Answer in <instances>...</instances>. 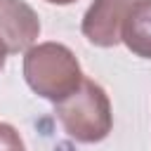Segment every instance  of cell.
I'll return each instance as SVG.
<instances>
[{
	"label": "cell",
	"mask_w": 151,
	"mask_h": 151,
	"mask_svg": "<svg viewBox=\"0 0 151 151\" xmlns=\"http://www.w3.org/2000/svg\"><path fill=\"white\" fill-rule=\"evenodd\" d=\"M7 54H9V52H7V50H5V45L0 42V71L5 68V61H7Z\"/></svg>",
	"instance_id": "obj_7"
},
{
	"label": "cell",
	"mask_w": 151,
	"mask_h": 151,
	"mask_svg": "<svg viewBox=\"0 0 151 151\" xmlns=\"http://www.w3.org/2000/svg\"><path fill=\"white\" fill-rule=\"evenodd\" d=\"M120 42H125L134 57L151 59V0H132L123 24Z\"/></svg>",
	"instance_id": "obj_5"
},
{
	"label": "cell",
	"mask_w": 151,
	"mask_h": 151,
	"mask_svg": "<svg viewBox=\"0 0 151 151\" xmlns=\"http://www.w3.org/2000/svg\"><path fill=\"white\" fill-rule=\"evenodd\" d=\"M45 2H50V5H73L78 0H45Z\"/></svg>",
	"instance_id": "obj_8"
},
{
	"label": "cell",
	"mask_w": 151,
	"mask_h": 151,
	"mask_svg": "<svg viewBox=\"0 0 151 151\" xmlns=\"http://www.w3.org/2000/svg\"><path fill=\"white\" fill-rule=\"evenodd\" d=\"M132 0H94L80 24L83 35L97 47H116Z\"/></svg>",
	"instance_id": "obj_3"
},
{
	"label": "cell",
	"mask_w": 151,
	"mask_h": 151,
	"mask_svg": "<svg viewBox=\"0 0 151 151\" xmlns=\"http://www.w3.org/2000/svg\"><path fill=\"white\" fill-rule=\"evenodd\" d=\"M54 113L66 134L80 144H97L106 139L113 127L111 99L106 90L90 78H83L78 90L57 101Z\"/></svg>",
	"instance_id": "obj_2"
},
{
	"label": "cell",
	"mask_w": 151,
	"mask_h": 151,
	"mask_svg": "<svg viewBox=\"0 0 151 151\" xmlns=\"http://www.w3.org/2000/svg\"><path fill=\"white\" fill-rule=\"evenodd\" d=\"M24 80L42 99L57 104L83 83V71L76 54L61 42H38L24 54Z\"/></svg>",
	"instance_id": "obj_1"
},
{
	"label": "cell",
	"mask_w": 151,
	"mask_h": 151,
	"mask_svg": "<svg viewBox=\"0 0 151 151\" xmlns=\"http://www.w3.org/2000/svg\"><path fill=\"white\" fill-rule=\"evenodd\" d=\"M40 35V19L24 0H0V42L7 52H26Z\"/></svg>",
	"instance_id": "obj_4"
},
{
	"label": "cell",
	"mask_w": 151,
	"mask_h": 151,
	"mask_svg": "<svg viewBox=\"0 0 151 151\" xmlns=\"http://www.w3.org/2000/svg\"><path fill=\"white\" fill-rule=\"evenodd\" d=\"M0 151H26L19 130L9 123H0Z\"/></svg>",
	"instance_id": "obj_6"
}]
</instances>
